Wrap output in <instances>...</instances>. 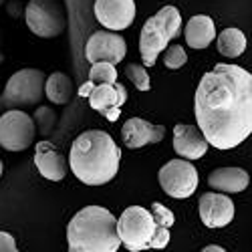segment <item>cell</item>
Here are the masks:
<instances>
[{"instance_id": "1", "label": "cell", "mask_w": 252, "mask_h": 252, "mask_svg": "<svg viewBox=\"0 0 252 252\" xmlns=\"http://www.w3.org/2000/svg\"><path fill=\"white\" fill-rule=\"evenodd\" d=\"M194 113L212 148L222 152L238 148L252 133V73L218 63L200 81Z\"/></svg>"}, {"instance_id": "2", "label": "cell", "mask_w": 252, "mask_h": 252, "mask_svg": "<svg viewBox=\"0 0 252 252\" xmlns=\"http://www.w3.org/2000/svg\"><path fill=\"white\" fill-rule=\"evenodd\" d=\"M121 150L107 131L89 129L81 133L69 154V167L85 186H103L119 172Z\"/></svg>"}, {"instance_id": "3", "label": "cell", "mask_w": 252, "mask_h": 252, "mask_svg": "<svg viewBox=\"0 0 252 252\" xmlns=\"http://www.w3.org/2000/svg\"><path fill=\"white\" fill-rule=\"evenodd\" d=\"M67 242L71 252H117V218L103 206L83 208L67 226Z\"/></svg>"}, {"instance_id": "4", "label": "cell", "mask_w": 252, "mask_h": 252, "mask_svg": "<svg viewBox=\"0 0 252 252\" xmlns=\"http://www.w3.org/2000/svg\"><path fill=\"white\" fill-rule=\"evenodd\" d=\"M182 32V14L176 6H163L145 20L139 34V55L145 67H154L163 49Z\"/></svg>"}, {"instance_id": "5", "label": "cell", "mask_w": 252, "mask_h": 252, "mask_svg": "<svg viewBox=\"0 0 252 252\" xmlns=\"http://www.w3.org/2000/svg\"><path fill=\"white\" fill-rule=\"evenodd\" d=\"M45 73L40 69L16 71L4 87L2 105L8 109H23L38 105L45 97Z\"/></svg>"}, {"instance_id": "6", "label": "cell", "mask_w": 252, "mask_h": 252, "mask_svg": "<svg viewBox=\"0 0 252 252\" xmlns=\"http://www.w3.org/2000/svg\"><path fill=\"white\" fill-rule=\"evenodd\" d=\"M156 232V220L152 210L141 206H129L123 210L117 220V234L121 238V246L129 252H141L150 248V240Z\"/></svg>"}, {"instance_id": "7", "label": "cell", "mask_w": 252, "mask_h": 252, "mask_svg": "<svg viewBox=\"0 0 252 252\" xmlns=\"http://www.w3.org/2000/svg\"><path fill=\"white\" fill-rule=\"evenodd\" d=\"M25 20L29 31L40 38H55L67 29V14L61 0H31Z\"/></svg>"}, {"instance_id": "8", "label": "cell", "mask_w": 252, "mask_h": 252, "mask_svg": "<svg viewBox=\"0 0 252 252\" xmlns=\"http://www.w3.org/2000/svg\"><path fill=\"white\" fill-rule=\"evenodd\" d=\"M161 190L176 200H186L194 196L198 190V170L190 159H172L165 165H161V170L158 174Z\"/></svg>"}, {"instance_id": "9", "label": "cell", "mask_w": 252, "mask_h": 252, "mask_svg": "<svg viewBox=\"0 0 252 252\" xmlns=\"http://www.w3.org/2000/svg\"><path fill=\"white\" fill-rule=\"evenodd\" d=\"M36 135L34 119L20 111L8 109L4 115H0V148L6 152H25L29 150Z\"/></svg>"}, {"instance_id": "10", "label": "cell", "mask_w": 252, "mask_h": 252, "mask_svg": "<svg viewBox=\"0 0 252 252\" xmlns=\"http://www.w3.org/2000/svg\"><path fill=\"white\" fill-rule=\"evenodd\" d=\"M125 53H127V43L115 31H97L89 36L85 45V57L91 65L99 61L117 65L125 59Z\"/></svg>"}, {"instance_id": "11", "label": "cell", "mask_w": 252, "mask_h": 252, "mask_svg": "<svg viewBox=\"0 0 252 252\" xmlns=\"http://www.w3.org/2000/svg\"><path fill=\"white\" fill-rule=\"evenodd\" d=\"M89 105L91 109L101 113L107 121L115 123L121 115L123 103L127 101V89L119 83H95L89 93Z\"/></svg>"}, {"instance_id": "12", "label": "cell", "mask_w": 252, "mask_h": 252, "mask_svg": "<svg viewBox=\"0 0 252 252\" xmlns=\"http://www.w3.org/2000/svg\"><path fill=\"white\" fill-rule=\"evenodd\" d=\"M95 16L109 31L129 29L135 20V2L133 0H95Z\"/></svg>"}, {"instance_id": "13", "label": "cell", "mask_w": 252, "mask_h": 252, "mask_svg": "<svg viewBox=\"0 0 252 252\" xmlns=\"http://www.w3.org/2000/svg\"><path fill=\"white\" fill-rule=\"evenodd\" d=\"M200 220L208 228H224L234 220V202L224 192H206L200 196Z\"/></svg>"}, {"instance_id": "14", "label": "cell", "mask_w": 252, "mask_h": 252, "mask_svg": "<svg viewBox=\"0 0 252 252\" xmlns=\"http://www.w3.org/2000/svg\"><path fill=\"white\" fill-rule=\"evenodd\" d=\"M163 133H165L163 125H154V123L145 121L141 117L127 119L121 127L123 143L127 145L129 150H139V148H143V145L159 143L163 139Z\"/></svg>"}, {"instance_id": "15", "label": "cell", "mask_w": 252, "mask_h": 252, "mask_svg": "<svg viewBox=\"0 0 252 252\" xmlns=\"http://www.w3.org/2000/svg\"><path fill=\"white\" fill-rule=\"evenodd\" d=\"M210 143L206 141L200 127L188 123H178L174 127V152L184 159H200L206 156Z\"/></svg>"}, {"instance_id": "16", "label": "cell", "mask_w": 252, "mask_h": 252, "mask_svg": "<svg viewBox=\"0 0 252 252\" xmlns=\"http://www.w3.org/2000/svg\"><path fill=\"white\" fill-rule=\"evenodd\" d=\"M34 165L38 174L47 178L49 182L65 180L69 170V161L57 152V148L51 141H38L34 145Z\"/></svg>"}, {"instance_id": "17", "label": "cell", "mask_w": 252, "mask_h": 252, "mask_svg": "<svg viewBox=\"0 0 252 252\" xmlns=\"http://www.w3.org/2000/svg\"><path fill=\"white\" fill-rule=\"evenodd\" d=\"M250 184V176L242 167H218L208 176V186L224 194H240Z\"/></svg>"}, {"instance_id": "18", "label": "cell", "mask_w": 252, "mask_h": 252, "mask_svg": "<svg viewBox=\"0 0 252 252\" xmlns=\"http://www.w3.org/2000/svg\"><path fill=\"white\" fill-rule=\"evenodd\" d=\"M184 36H186V43L188 47L192 49H206L210 47V43L216 38V25L214 20L206 16V14H196L188 20L186 25V31H184Z\"/></svg>"}, {"instance_id": "19", "label": "cell", "mask_w": 252, "mask_h": 252, "mask_svg": "<svg viewBox=\"0 0 252 252\" xmlns=\"http://www.w3.org/2000/svg\"><path fill=\"white\" fill-rule=\"evenodd\" d=\"M75 85L73 79L65 73H53L45 81V95L55 105H67L73 99Z\"/></svg>"}, {"instance_id": "20", "label": "cell", "mask_w": 252, "mask_h": 252, "mask_svg": "<svg viewBox=\"0 0 252 252\" xmlns=\"http://www.w3.org/2000/svg\"><path fill=\"white\" fill-rule=\"evenodd\" d=\"M218 38V53L228 57V59H236L246 51V36L240 29H224L220 34H216Z\"/></svg>"}, {"instance_id": "21", "label": "cell", "mask_w": 252, "mask_h": 252, "mask_svg": "<svg viewBox=\"0 0 252 252\" xmlns=\"http://www.w3.org/2000/svg\"><path fill=\"white\" fill-rule=\"evenodd\" d=\"M89 81L93 83H115L117 81V69L113 63L107 61H99L93 63L89 69Z\"/></svg>"}, {"instance_id": "22", "label": "cell", "mask_w": 252, "mask_h": 252, "mask_svg": "<svg viewBox=\"0 0 252 252\" xmlns=\"http://www.w3.org/2000/svg\"><path fill=\"white\" fill-rule=\"evenodd\" d=\"M161 59H163V65L167 69H172V71L182 69L188 63V55H186L184 47H180V45H167L163 49V57Z\"/></svg>"}, {"instance_id": "23", "label": "cell", "mask_w": 252, "mask_h": 252, "mask_svg": "<svg viewBox=\"0 0 252 252\" xmlns=\"http://www.w3.org/2000/svg\"><path fill=\"white\" fill-rule=\"evenodd\" d=\"M125 75L129 77V81L135 85V89H137V91H150V89H152L150 75H148V71H145V67H143V65L131 63V65H127V69H125Z\"/></svg>"}, {"instance_id": "24", "label": "cell", "mask_w": 252, "mask_h": 252, "mask_svg": "<svg viewBox=\"0 0 252 252\" xmlns=\"http://www.w3.org/2000/svg\"><path fill=\"white\" fill-rule=\"evenodd\" d=\"M152 214H154V220H156V226H165V228H172L174 222H176V216L170 208H165L163 204L159 202H154L152 204Z\"/></svg>"}, {"instance_id": "25", "label": "cell", "mask_w": 252, "mask_h": 252, "mask_svg": "<svg viewBox=\"0 0 252 252\" xmlns=\"http://www.w3.org/2000/svg\"><path fill=\"white\" fill-rule=\"evenodd\" d=\"M170 228L165 226H156V232L150 240V248H158V250H163L167 244H170Z\"/></svg>"}, {"instance_id": "26", "label": "cell", "mask_w": 252, "mask_h": 252, "mask_svg": "<svg viewBox=\"0 0 252 252\" xmlns=\"http://www.w3.org/2000/svg\"><path fill=\"white\" fill-rule=\"evenodd\" d=\"M16 250H18V246H16L14 236L0 230V252H16Z\"/></svg>"}, {"instance_id": "27", "label": "cell", "mask_w": 252, "mask_h": 252, "mask_svg": "<svg viewBox=\"0 0 252 252\" xmlns=\"http://www.w3.org/2000/svg\"><path fill=\"white\" fill-rule=\"evenodd\" d=\"M93 85H95V83H93V81H87V83H85V85H83V87L79 89V97H89V93H91Z\"/></svg>"}, {"instance_id": "28", "label": "cell", "mask_w": 252, "mask_h": 252, "mask_svg": "<svg viewBox=\"0 0 252 252\" xmlns=\"http://www.w3.org/2000/svg\"><path fill=\"white\" fill-rule=\"evenodd\" d=\"M210 250H212V252H224V248L222 246H216V244H210V246L204 248V252H210Z\"/></svg>"}, {"instance_id": "29", "label": "cell", "mask_w": 252, "mask_h": 252, "mask_svg": "<svg viewBox=\"0 0 252 252\" xmlns=\"http://www.w3.org/2000/svg\"><path fill=\"white\" fill-rule=\"evenodd\" d=\"M2 172H4V165H2V159H0V178H2Z\"/></svg>"}, {"instance_id": "30", "label": "cell", "mask_w": 252, "mask_h": 252, "mask_svg": "<svg viewBox=\"0 0 252 252\" xmlns=\"http://www.w3.org/2000/svg\"><path fill=\"white\" fill-rule=\"evenodd\" d=\"M4 61V53H2V47H0V63Z\"/></svg>"}]
</instances>
